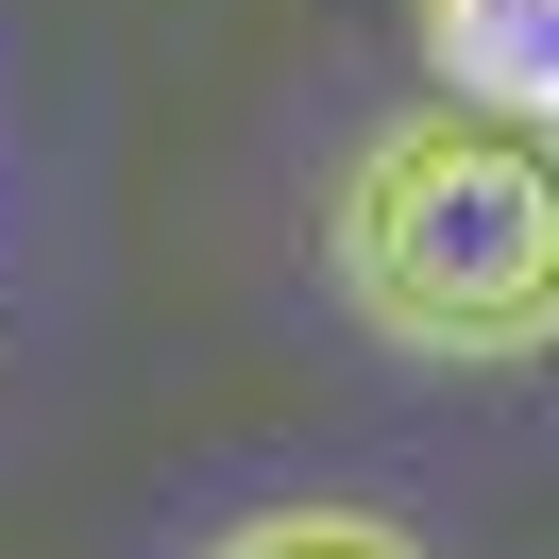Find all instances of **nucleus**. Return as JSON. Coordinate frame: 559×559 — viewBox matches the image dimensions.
Wrapping results in <instances>:
<instances>
[{
	"mask_svg": "<svg viewBox=\"0 0 559 559\" xmlns=\"http://www.w3.org/2000/svg\"><path fill=\"white\" fill-rule=\"evenodd\" d=\"M322 288L390 356H457V373L543 356L559 340V119L441 85L390 136H356V170L322 187Z\"/></svg>",
	"mask_w": 559,
	"mask_h": 559,
	"instance_id": "1",
	"label": "nucleus"
},
{
	"mask_svg": "<svg viewBox=\"0 0 559 559\" xmlns=\"http://www.w3.org/2000/svg\"><path fill=\"white\" fill-rule=\"evenodd\" d=\"M424 51H441L457 103L559 119V0H424Z\"/></svg>",
	"mask_w": 559,
	"mask_h": 559,
	"instance_id": "2",
	"label": "nucleus"
},
{
	"mask_svg": "<svg viewBox=\"0 0 559 559\" xmlns=\"http://www.w3.org/2000/svg\"><path fill=\"white\" fill-rule=\"evenodd\" d=\"M204 559H424L390 509H254V525H221Z\"/></svg>",
	"mask_w": 559,
	"mask_h": 559,
	"instance_id": "3",
	"label": "nucleus"
}]
</instances>
